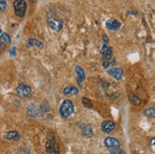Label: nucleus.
Returning <instances> with one entry per match:
<instances>
[{
	"label": "nucleus",
	"instance_id": "1",
	"mask_svg": "<svg viewBox=\"0 0 155 154\" xmlns=\"http://www.w3.org/2000/svg\"><path fill=\"white\" fill-rule=\"evenodd\" d=\"M59 114L62 119H70L75 113V105L70 100H63L59 105Z\"/></svg>",
	"mask_w": 155,
	"mask_h": 154
},
{
	"label": "nucleus",
	"instance_id": "2",
	"mask_svg": "<svg viewBox=\"0 0 155 154\" xmlns=\"http://www.w3.org/2000/svg\"><path fill=\"white\" fill-rule=\"evenodd\" d=\"M14 9H15V14L17 17L22 18L26 15V10H27V3L24 0H15L14 2Z\"/></svg>",
	"mask_w": 155,
	"mask_h": 154
},
{
	"label": "nucleus",
	"instance_id": "3",
	"mask_svg": "<svg viewBox=\"0 0 155 154\" xmlns=\"http://www.w3.org/2000/svg\"><path fill=\"white\" fill-rule=\"evenodd\" d=\"M104 145L106 149H108L110 150H118L121 147L120 141L114 137H106L104 140Z\"/></svg>",
	"mask_w": 155,
	"mask_h": 154
},
{
	"label": "nucleus",
	"instance_id": "4",
	"mask_svg": "<svg viewBox=\"0 0 155 154\" xmlns=\"http://www.w3.org/2000/svg\"><path fill=\"white\" fill-rule=\"evenodd\" d=\"M32 93V88L26 84H19L16 87V94L19 98H27Z\"/></svg>",
	"mask_w": 155,
	"mask_h": 154
},
{
	"label": "nucleus",
	"instance_id": "5",
	"mask_svg": "<svg viewBox=\"0 0 155 154\" xmlns=\"http://www.w3.org/2000/svg\"><path fill=\"white\" fill-rule=\"evenodd\" d=\"M27 114L31 118H38L42 117V112H41L40 105H38L35 103H31L27 107Z\"/></svg>",
	"mask_w": 155,
	"mask_h": 154
},
{
	"label": "nucleus",
	"instance_id": "6",
	"mask_svg": "<svg viewBox=\"0 0 155 154\" xmlns=\"http://www.w3.org/2000/svg\"><path fill=\"white\" fill-rule=\"evenodd\" d=\"M56 146H57V142H56L55 135H54L53 132H49L48 135H47L46 144H45V149H46L47 153L51 154Z\"/></svg>",
	"mask_w": 155,
	"mask_h": 154
},
{
	"label": "nucleus",
	"instance_id": "7",
	"mask_svg": "<svg viewBox=\"0 0 155 154\" xmlns=\"http://www.w3.org/2000/svg\"><path fill=\"white\" fill-rule=\"evenodd\" d=\"M115 128H116V123L111 120L104 121L101 124V129H102V131L104 133H110Z\"/></svg>",
	"mask_w": 155,
	"mask_h": 154
},
{
	"label": "nucleus",
	"instance_id": "8",
	"mask_svg": "<svg viewBox=\"0 0 155 154\" xmlns=\"http://www.w3.org/2000/svg\"><path fill=\"white\" fill-rule=\"evenodd\" d=\"M105 27L110 31H118L122 27V23L117 19H109L105 22Z\"/></svg>",
	"mask_w": 155,
	"mask_h": 154
},
{
	"label": "nucleus",
	"instance_id": "9",
	"mask_svg": "<svg viewBox=\"0 0 155 154\" xmlns=\"http://www.w3.org/2000/svg\"><path fill=\"white\" fill-rule=\"evenodd\" d=\"M107 74L112 76L113 78L118 80H122L123 76H124V72H123L122 68H119V67H113L111 69H108L107 70Z\"/></svg>",
	"mask_w": 155,
	"mask_h": 154
},
{
	"label": "nucleus",
	"instance_id": "10",
	"mask_svg": "<svg viewBox=\"0 0 155 154\" xmlns=\"http://www.w3.org/2000/svg\"><path fill=\"white\" fill-rule=\"evenodd\" d=\"M49 26L53 31L58 32V31H61L63 27V21L61 18H53L49 23Z\"/></svg>",
	"mask_w": 155,
	"mask_h": 154
},
{
	"label": "nucleus",
	"instance_id": "11",
	"mask_svg": "<svg viewBox=\"0 0 155 154\" xmlns=\"http://www.w3.org/2000/svg\"><path fill=\"white\" fill-rule=\"evenodd\" d=\"M25 46H26V48H31V47L35 46V47H38V49H43L44 44L37 38H28L25 42Z\"/></svg>",
	"mask_w": 155,
	"mask_h": 154
},
{
	"label": "nucleus",
	"instance_id": "12",
	"mask_svg": "<svg viewBox=\"0 0 155 154\" xmlns=\"http://www.w3.org/2000/svg\"><path fill=\"white\" fill-rule=\"evenodd\" d=\"M75 71H76V74H77V82L78 84L80 86H81L83 80H85V72L83 68H81V66H77L75 68Z\"/></svg>",
	"mask_w": 155,
	"mask_h": 154
},
{
	"label": "nucleus",
	"instance_id": "13",
	"mask_svg": "<svg viewBox=\"0 0 155 154\" xmlns=\"http://www.w3.org/2000/svg\"><path fill=\"white\" fill-rule=\"evenodd\" d=\"M81 135L84 138H91L93 136V128L90 124L83 123L81 126Z\"/></svg>",
	"mask_w": 155,
	"mask_h": 154
},
{
	"label": "nucleus",
	"instance_id": "14",
	"mask_svg": "<svg viewBox=\"0 0 155 154\" xmlns=\"http://www.w3.org/2000/svg\"><path fill=\"white\" fill-rule=\"evenodd\" d=\"M4 138L8 141H18L20 139V134L16 130H11V131L6 132Z\"/></svg>",
	"mask_w": 155,
	"mask_h": 154
},
{
	"label": "nucleus",
	"instance_id": "15",
	"mask_svg": "<svg viewBox=\"0 0 155 154\" xmlns=\"http://www.w3.org/2000/svg\"><path fill=\"white\" fill-rule=\"evenodd\" d=\"M79 89L76 86L69 85L63 88V95L65 96H72V95H78L79 94Z\"/></svg>",
	"mask_w": 155,
	"mask_h": 154
},
{
	"label": "nucleus",
	"instance_id": "16",
	"mask_svg": "<svg viewBox=\"0 0 155 154\" xmlns=\"http://www.w3.org/2000/svg\"><path fill=\"white\" fill-rule=\"evenodd\" d=\"M128 99L130 100V103L134 105H140L142 103V100L134 93H130L129 96H128Z\"/></svg>",
	"mask_w": 155,
	"mask_h": 154
},
{
	"label": "nucleus",
	"instance_id": "17",
	"mask_svg": "<svg viewBox=\"0 0 155 154\" xmlns=\"http://www.w3.org/2000/svg\"><path fill=\"white\" fill-rule=\"evenodd\" d=\"M112 55H113V49H112V47H107V49L106 51L103 54V57L105 61H108L109 60H111L112 58Z\"/></svg>",
	"mask_w": 155,
	"mask_h": 154
},
{
	"label": "nucleus",
	"instance_id": "18",
	"mask_svg": "<svg viewBox=\"0 0 155 154\" xmlns=\"http://www.w3.org/2000/svg\"><path fill=\"white\" fill-rule=\"evenodd\" d=\"M0 39H1V41H3V42L5 43H11V37L7 34L3 32L2 30H0Z\"/></svg>",
	"mask_w": 155,
	"mask_h": 154
},
{
	"label": "nucleus",
	"instance_id": "19",
	"mask_svg": "<svg viewBox=\"0 0 155 154\" xmlns=\"http://www.w3.org/2000/svg\"><path fill=\"white\" fill-rule=\"evenodd\" d=\"M81 100H82V104H83V106H84L85 108H87V109H92L93 108V103H92L91 100H89L88 98L83 97Z\"/></svg>",
	"mask_w": 155,
	"mask_h": 154
},
{
	"label": "nucleus",
	"instance_id": "20",
	"mask_svg": "<svg viewBox=\"0 0 155 154\" xmlns=\"http://www.w3.org/2000/svg\"><path fill=\"white\" fill-rule=\"evenodd\" d=\"M144 115L147 118H154L155 117V109L154 107L151 108H147L144 110Z\"/></svg>",
	"mask_w": 155,
	"mask_h": 154
},
{
	"label": "nucleus",
	"instance_id": "21",
	"mask_svg": "<svg viewBox=\"0 0 155 154\" xmlns=\"http://www.w3.org/2000/svg\"><path fill=\"white\" fill-rule=\"evenodd\" d=\"M6 8H7V3H6L5 0H0V11H5Z\"/></svg>",
	"mask_w": 155,
	"mask_h": 154
},
{
	"label": "nucleus",
	"instance_id": "22",
	"mask_svg": "<svg viewBox=\"0 0 155 154\" xmlns=\"http://www.w3.org/2000/svg\"><path fill=\"white\" fill-rule=\"evenodd\" d=\"M51 154H61V149H59V146L57 144V146H55V149H53Z\"/></svg>",
	"mask_w": 155,
	"mask_h": 154
},
{
	"label": "nucleus",
	"instance_id": "23",
	"mask_svg": "<svg viewBox=\"0 0 155 154\" xmlns=\"http://www.w3.org/2000/svg\"><path fill=\"white\" fill-rule=\"evenodd\" d=\"M10 56L11 57H15L16 56V47H13V48H11V50H10Z\"/></svg>",
	"mask_w": 155,
	"mask_h": 154
},
{
	"label": "nucleus",
	"instance_id": "24",
	"mask_svg": "<svg viewBox=\"0 0 155 154\" xmlns=\"http://www.w3.org/2000/svg\"><path fill=\"white\" fill-rule=\"evenodd\" d=\"M111 154H126V152H124V150L122 149H118V150H111L110 151Z\"/></svg>",
	"mask_w": 155,
	"mask_h": 154
},
{
	"label": "nucleus",
	"instance_id": "25",
	"mask_svg": "<svg viewBox=\"0 0 155 154\" xmlns=\"http://www.w3.org/2000/svg\"><path fill=\"white\" fill-rule=\"evenodd\" d=\"M103 41H104V44H107L108 43V41H109V39H108V38H107V35L106 34H104V37H103Z\"/></svg>",
	"mask_w": 155,
	"mask_h": 154
},
{
	"label": "nucleus",
	"instance_id": "26",
	"mask_svg": "<svg viewBox=\"0 0 155 154\" xmlns=\"http://www.w3.org/2000/svg\"><path fill=\"white\" fill-rule=\"evenodd\" d=\"M110 65V62L109 61H104V62H103V67L104 68H107Z\"/></svg>",
	"mask_w": 155,
	"mask_h": 154
},
{
	"label": "nucleus",
	"instance_id": "27",
	"mask_svg": "<svg viewBox=\"0 0 155 154\" xmlns=\"http://www.w3.org/2000/svg\"><path fill=\"white\" fill-rule=\"evenodd\" d=\"M107 47H108V46H107V45H105V44H104L103 45V47H102V49H101V53H102V55L104 54V53L106 51V49H107Z\"/></svg>",
	"mask_w": 155,
	"mask_h": 154
},
{
	"label": "nucleus",
	"instance_id": "28",
	"mask_svg": "<svg viewBox=\"0 0 155 154\" xmlns=\"http://www.w3.org/2000/svg\"><path fill=\"white\" fill-rule=\"evenodd\" d=\"M5 48H6V45H5V43L3 42V41L0 40V49H1V50H4Z\"/></svg>",
	"mask_w": 155,
	"mask_h": 154
},
{
	"label": "nucleus",
	"instance_id": "29",
	"mask_svg": "<svg viewBox=\"0 0 155 154\" xmlns=\"http://www.w3.org/2000/svg\"><path fill=\"white\" fill-rule=\"evenodd\" d=\"M127 15H137V11H128L127 13Z\"/></svg>",
	"mask_w": 155,
	"mask_h": 154
},
{
	"label": "nucleus",
	"instance_id": "30",
	"mask_svg": "<svg viewBox=\"0 0 155 154\" xmlns=\"http://www.w3.org/2000/svg\"><path fill=\"white\" fill-rule=\"evenodd\" d=\"M151 147H152V149H154V138L151 139Z\"/></svg>",
	"mask_w": 155,
	"mask_h": 154
}]
</instances>
